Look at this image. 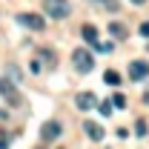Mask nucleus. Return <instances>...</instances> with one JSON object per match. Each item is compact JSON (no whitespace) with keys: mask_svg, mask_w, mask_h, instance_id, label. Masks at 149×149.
I'll list each match as a JSON object with an SVG mask.
<instances>
[{"mask_svg":"<svg viewBox=\"0 0 149 149\" xmlns=\"http://www.w3.org/2000/svg\"><path fill=\"white\" fill-rule=\"evenodd\" d=\"M109 103H112V106H118V109H123V106H126V97L118 92V95H112V100H109Z\"/></svg>","mask_w":149,"mask_h":149,"instance_id":"nucleus-12","label":"nucleus"},{"mask_svg":"<svg viewBox=\"0 0 149 149\" xmlns=\"http://www.w3.org/2000/svg\"><path fill=\"white\" fill-rule=\"evenodd\" d=\"M0 95H3V97H9V103H12V106H20V95H17V89L12 86V80H6V77L0 80Z\"/></svg>","mask_w":149,"mask_h":149,"instance_id":"nucleus-5","label":"nucleus"},{"mask_svg":"<svg viewBox=\"0 0 149 149\" xmlns=\"http://www.w3.org/2000/svg\"><path fill=\"white\" fill-rule=\"evenodd\" d=\"M20 23H23V26H29V29H35V32H43V29H46V20L40 17V15H20Z\"/></svg>","mask_w":149,"mask_h":149,"instance_id":"nucleus-6","label":"nucleus"},{"mask_svg":"<svg viewBox=\"0 0 149 149\" xmlns=\"http://www.w3.org/2000/svg\"><path fill=\"white\" fill-rule=\"evenodd\" d=\"M141 35L149 37V20H146V23H141Z\"/></svg>","mask_w":149,"mask_h":149,"instance_id":"nucleus-15","label":"nucleus"},{"mask_svg":"<svg viewBox=\"0 0 149 149\" xmlns=\"http://www.w3.org/2000/svg\"><path fill=\"white\" fill-rule=\"evenodd\" d=\"M83 129H86V135H89L92 141H100V138H103V126H97L95 120H86V123H83Z\"/></svg>","mask_w":149,"mask_h":149,"instance_id":"nucleus-9","label":"nucleus"},{"mask_svg":"<svg viewBox=\"0 0 149 149\" xmlns=\"http://www.w3.org/2000/svg\"><path fill=\"white\" fill-rule=\"evenodd\" d=\"M72 63H74V69L77 72H92V66H95V60H92V55L86 52V49H74L72 52Z\"/></svg>","mask_w":149,"mask_h":149,"instance_id":"nucleus-2","label":"nucleus"},{"mask_svg":"<svg viewBox=\"0 0 149 149\" xmlns=\"http://www.w3.org/2000/svg\"><path fill=\"white\" fill-rule=\"evenodd\" d=\"M129 77H132V80H143V77H149V63H146V60H132V63H129Z\"/></svg>","mask_w":149,"mask_h":149,"instance_id":"nucleus-4","label":"nucleus"},{"mask_svg":"<svg viewBox=\"0 0 149 149\" xmlns=\"http://www.w3.org/2000/svg\"><path fill=\"white\" fill-rule=\"evenodd\" d=\"M74 103H77V109H92V106H97V97H95L92 92H77L74 95Z\"/></svg>","mask_w":149,"mask_h":149,"instance_id":"nucleus-7","label":"nucleus"},{"mask_svg":"<svg viewBox=\"0 0 149 149\" xmlns=\"http://www.w3.org/2000/svg\"><path fill=\"white\" fill-rule=\"evenodd\" d=\"M57 135H60V123H57V120L43 123V129H40V138H43V141H55Z\"/></svg>","mask_w":149,"mask_h":149,"instance_id":"nucleus-8","label":"nucleus"},{"mask_svg":"<svg viewBox=\"0 0 149 149\" xmlns=\"http://www.w3.org/2000/svg\"><path fill=\"white\" fill-rule=\"evenodd\" d=\"M103 80H106V83H109V86H120V74L115 72V69H109V72L103 74Z\"/></svg>","mask_w":149,"mask_h":149,"instance_id":"nucleus-10","label":"nucleus"},{"mask_svg":"<svg viewBox=\"0 0 149 149\" xmlns=\"http://www.w3.org/2000/svg\"><path fill=\"white\" fill-rule=\"evenodd\" d=\"M0 149H9V135L0 129Z\"/></svg>","mask_w":149,"mask_h":149,"instance_id":"nucleus-14","label":"nucleus"},{"mask_svg":"<svg viewBox=\"0 0 149 149\" xmlns=\"http://www.w3.org/2000/svg\"><path fill=\"white\" fill-rule=\"evenodd\" d=\"M135 135H146V123H143V120L135 123Z\"/></svg>","mask_w":149,"mask_h":149,"instance_id":"nucleus-13","label":"nucleus"},{"mask_svg":"<svg viewBox=\"0 0 149 149\" xmlns=\"http://www.w3.org/2000/svg\"><path fill=\"white\" fill-rule=\"evenodd\" d=\"M109 32H112V35H115V37H120V40L126 37V29H123L120 23H109Z\"/></svg>","mask_w":149,"mask_h":149,"instance_id":"nucleus-11","label":"nucleus"},{"mask_svg":"<svg viewBox=\"0 0 149 149\" xmlns=\"http://www.w3.org/2000/svg\"><path fill=\"white\" fill-rule=\"evenodd\" d=\"M80 35H83V40H86L89 46L100 49V52H109V49H112L109 43H103V46H100V37H97V29H95V26H83V29H80Z\"/></svg>","mask_w":149,"mask_h":149,"instance_id":"nucleus-3","label":"nucleus"},{"mask_svg":"<svg viewBox=\"0 0 149 149\" xmlns=\"http://www.w3.org/2000/svg\"><path fill=\"white\" fill-rule=\"evenodd\" d=\"M143 103H146V106H149V89H146V92H143Z\"/></svg>","mask_w":149,"mask_h":149,"instance_id":"nucleus-17","label":"nucleus"},{"mask_svg":"<svg viewBox=\"0 0 149 149\" xmlns=\"http://www.w3.org/2000/svg\"><path fill=\"white\" fill-rule=\"evenodd\" d=\"M132 3H146V0H132Z\"/></svg>","mask_w":149,"mask_h":149,"instance_id":"nucleus-18","label":"nucleus"},{"mask_svg":"<svg viewBox=\"0 0 149 149\" xmlns=\"http://www.w3.org/2000/svg\"><path fill=\"white\" fill-rule=\"evenodd\" d=\"M97 3H103V6H109V9H115V0H97Z\"/></svg>","mask_w":149,"mask_h":149,"instance_id":"nucleus-16","label":"nucleus"},{"mask_svg":"<svg viewBox=\"0 0 149 149\" xmlns=\"http://www.w3.org/2000/svg\"><path fill=\"white\" fill-rule=\"evenodd\" d=\"M43 6H46V15L52 20H63V17H69V12H72L69 0H43Z\"/></svg>","mask_w":149,"mask_h":149,"instance_id":"nucleus-1","label":"nucleus"}]
</instances>
